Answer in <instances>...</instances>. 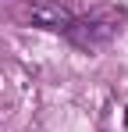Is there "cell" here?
<instances>
[{
  "label": "cell",
  "instance_id": "cell-2",
  "mask_svg": "<svg viewBox=\"0 0 128 132\" xmlns=\"http://www.w3.org/2000/svg\"><path fill=\"white\" fill-rule=\"evenodd\" d=\"M125 129H128V111H125Z\"/></svg>",
  "mask_w": 128,
  "mask_h": 132
},
{
  "label": "cell",
  "instance_id": "cell-1",
  "mask_svg": "<svg viewBox=\"0 0 128 132\" xmlns=\"http://www.w3.org/2000/svg\"><path fill=\"white\" fill-rule=\"evenodd\" d=\"M75 22V14L61 7V4H53V0H36L32 4V25H39V29H50V32H68Z\"/></svg>",
  "mask_w": 128,
  "mask_h": 132
}]
</instances>
